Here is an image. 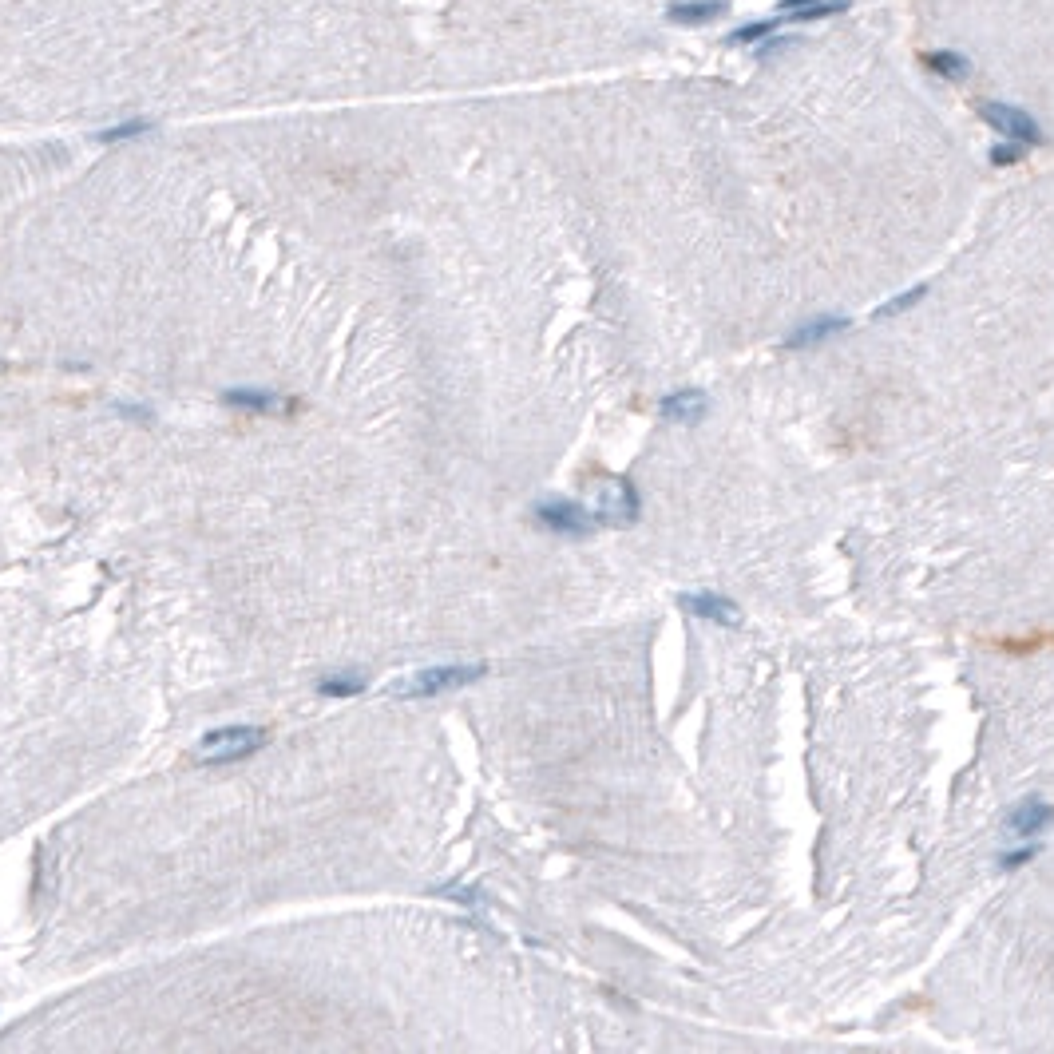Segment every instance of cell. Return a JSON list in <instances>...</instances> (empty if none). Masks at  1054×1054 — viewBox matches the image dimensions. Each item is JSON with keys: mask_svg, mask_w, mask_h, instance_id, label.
Returning <instances> with one entry per match:
<instances>
[{"mask_svg": "<svg viewBox=\"0 0 1054 1054\" xmlns=\"http://www.w3.org/2000/svg\"><path fill=\"white\" fill-rule=\"evenodd\" d=\"M797 40H801L797 32H781V28H777L773 36H765V40L757 44V60H769V56H777V52H785V48H793Z\"/></svg>", "mask_w": 1054, "mask_h": 1054, "instance_id": "16", "label": "cell"}, {"mask_svg": "<svg viewBox=\"0 0 1054 1054\" xmlns=\"http://www.w3.org/2000/svg\"><path fill=\"white\" fill-rule=\"evenodd\" d=\"M599 524H634L638 520V496L627 480H611L603 488V504H599Z\"/></svg>", "mask_w": 1054, "mask_h": 1054, "instance_id": "5", "label": "cell"}, {"mask_svg": "<svg viewBox=\"0 0 1054 1054\" xmlns=\"http://www.w3.org/2000/svg\"><path fill=\"white\" fill-rule=\"evenodd\" d=\"M706 413H710V401H706V393H698V389H678V393L662 397V417H666V421L698 424Z\"/></svg>", "mask_w": 1054, "mask_h": 1054, "instance_id": "10", "label": "cell"}, {"mask_svg": "<svg viewBox=\"0 0 1054 1054\" xmlns=\"http://www.w3.org/2000/svg\"><path fill=\"white\" fill-rule=\"evenodd\" d=\"M979 115H983V123H987L991 131H999V135L1011 139V143H1023V147H1039V143H1043V127H1039V119H1035L1031 111H1023V107L979 104Z\"/></svg>", "mask_w": 1054, "mask_h": 1054, "instance_id": "3", "label": "cell"}, {"mask_svg": "<svg viewBox=\"0 0 1054 1054\" xmlns=\"http://www.w3.org/2000/svg\"><path fill=\"white\" fill-rule=\"evenodd\" d=\"M1023 151H1027L1023 143H1011V139H1007V143L991 147V163H995V167H1015V163L1023 159Z\"/></svg>", "mask_w": 1054, "mask_h": 1054, "instance_id": "18", "label": "cell"}, {"mask_svg": "<svg viewBox=\"0 0 1054 1054\" xmlns=\"http://www.w3.org/2000/svg\"><path fill=\"white\" fill-rule=\"evenodd\" d=\"M361 690H365V678L361 674H337V678H325L317 686L321 698H357Z\"/></svg>", "mask_w": 1054, "mask_h": 1054, "instance_id": "15", "label": "cell"}, {"mask_svg": "<svg viewBox=\"0 0 1054 1054\" xmlns=\"http://www.w3.org/2000/svg\"><path fill=\"white\" fill-rule=\"evenodd\" d=\"M1051 821H1054L1051 805L1039 801V797H1027V801H1019V805L1011 809V817H1007V833H1011L1015 841H1023V837H1039L1043 829H1051Z\"/></svg>", "mask_w": 1054, "mask_h": 1054, "instance_id": "6", "label": "cell"}, {"mask_svg": "<svg viewBox=\"0 0 1054 1054\" xmlns=\"http://www.w3.org/2000/svg\"><path fill=\"white\" fill-rule=\"evenodd\" d=\"M266 745V730L262 726H222L199 741L195 761L199 765H234L250 753H258Z\"/></svg>", "mask_w": 1054, "mask_h": 1054, "instance_id": "2", "label": "cell"}, {"mask_svg": "<svg viewBox=\"0 0 1054 1054\" xmlns=\"http://www.w3.org/2000/svg\"><path fill=\"white\" fill-rule=\"evenodd\" d=\"M852 0H777V16L785 24H813V20H829L837 12H848Z\"/></svg>", "mask_w": 1054, "mask_h": 1054, "instance_id": "9", "label": "cell"}, {"mask_svg": "<svg viewBox=\"0 0 1054 1054\" xmlns=\"http://www.w3.org/2000/svg\"><path fill=\"white\" fill-rule=\"evenodd\" d=\"M678 607L686 615L702 619V623H718V627H738L741 623V611L730 599H722V595H682Z\"/></svg>", "mask_w": 1054, "mask_h": 1054, "instance_id": "7", "label": "cell"}, {"mask_svg": "<svg viewBox=\"0 0 1054 1054\" xmlns=\"http://www.w3.org/2000/svg\"><path fill=\"white\" fill-rule=\"evenodd\" d=\"M924 64H928L932 76H944V80H951V84H959V80L971 76V60H967L963 52H948V48L924 52Z\"/></svg>", "mask_w": 1054, "mask_h": 1054, "instance_id": "13", "label": "cell"}, {"mask_svg": "<svg viewBox=\"0 0 1054 1054\" xmlns=\"http://www.w3.org/2000/svg\"><path fill=\"white\" fill-rule=\"evenodd\" d=\"M1035 856V848H1019V852H1011V856H1003V868H1015V864H1023V860H1031Z\"/></svg>", "mask_w": 1054, "mask_h": 1054, "instance_id": "19", "label": "cell"}, {"mask_svg": "<svg viewBox=\"0 0 1054 1054\" xmlns=\"http://www.w3.org/2000/svg\"><path fill=\"white\" fill-rule=\"evenodd\" d=\"M844 325H848L844 317H813V321L797 325V333H789V337H785V349H813V345L829 341L833 333H841Z\"/></svg>", "mask_w": 1054, "mask_h": 1054, "instance_id": "11", "label": "cell"}, {"mask_svg": "<svg viewBox=\"0 0 1054 1054\" xmlns=\"http://www.w3.org/2000/svg\"><path fill=\"white\" fill-rule=\"evenodd\" d=\"M928 294V286H916V290H908V294H900V298H892L888 306H880L876 310V317H892V314H904V310H912L920 298Z\"/></svg>", "mask_w": 1054, "mask_h": 1054, "instance_id": "17", "label": "cell"}, {"mask_svg": "<svg viewBox=\"0 0 1054 1054\" xmlns=\"http://www.w3.org/2000/svg\"><path fill=\"white\" fill-rule=\"evenodd\" d=\"M222 401L230 409H250V413H286V409H294L278 393H266V389H230Z\"/></svg>", "mask_w": 1054, "mask_h": 1054, "instance_id": "12", "label": "cell"}, {"mask_svg": "<svg viewBox=\"0 0 1054 1054\" xmlns=\"http://www.w3.org/2000/svg\"><path fill=\"white\" fill-rule=\"evenodd\" d=\"M488 666H428V670H417V674H405L397 678L385 694L389 698H436V694H448V690H460V686H472L476 678H484Z\"/></svg>", "mask_w": 1054, "mask_h": 1054, "instance_id": "1", "label": "cell"}, {"mask_svg": "<svg viewBox=\"0 0 1054 1054\" xmlns=\"http://www.w3.org/2000/svg\"><path fill=\"white\" fill-rule=\"evenodd\" d=\"M535 520L547 527V531L571 535V539L591 535L599 527V516L587 512V508H579L575 500H543V504H535Z\"/></svg>", "mask_w": 1054, "mask_h": 1054, "instance_id": "4", "label": "cell"}, {"mask_svg": "<svg viewBox=\"0 0 1054 1054\" xmlns=\"http://www.w3.org/2000/svg\"><path fill=\"white\" fill-rule=\"evenodd\" d=\"M781 24H785L781 16H773V20H749V24H741L738 32L730 36V44H738V48H749V44H753V48H757V44H761L765 36H773Z\"/></svg>", "mask_w": 1054, "mask_h": 1054, "instance_id": "14", "label": "cell"}, {"mask_svg": "<svg viewBox=\"0 0 1054 1054\" xmlns=\"http://www.w3.org/2000/svg\"><path fill=\"white\" fill-rule=\"evenodd\" d=\"M730 12L726 0H674L666 8V20L670 24H682V28H706L714 20H722Z\"/></svg>", "mask_w": 1054, "mask_h": 1054, "instance_id": "8", "label": "cell"}]
</instances>
